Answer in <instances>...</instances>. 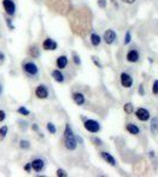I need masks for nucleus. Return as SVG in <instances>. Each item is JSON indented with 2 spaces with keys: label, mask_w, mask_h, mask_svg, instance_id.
<instances>
[{
  "label": "nucleus",
  "mask_w": 158,
  "mask_h": 177,
  "mask_svg": "<svg viewBox=\"0 0 158 177\" xmlns=\"http://www.w3.org/2000/svg\"><path fill=\"white\" fill-rule=\"evenodd\" d=\"M97 4H98V6H99L100 8H105L106 5H107V1H106V0H98Z\"/></svg>",
  "instance_id": "c85d7f7f"
},
{
  "label": "nucleus",
  "mask_w": 158,
  "mask_h": 177,
  "mask_svg": "<svg viewBox=\"0 0 158 177\" xmlns=\"http://www.w3.org/2000/svg\"><path fill=\"white\" fill-rule=\"evenodd\" d=\"M6 24H7V26L10 27L11 30H14V26L12 25V20L11 19H6Z\"/></svg>",
  "instance_id": "72a5a7b5"
},
{
  "label": "nucleus",
  "mask_w": 158,
  "mask_h": 177,
  "mask_svg": "<svg viewBox=\"0 0 158 177\" xmlns=\"http://www.w3.org/2000/svg\"><path fill=\"white\" fill-rule=\"evenodd\" d=\"M31 166L35 172H40L45 168V162L42 158H35V159H33L31 162Z\"/></svg>",
  "instance_id": "9d476101"
},
{
  "label": "nucleus",
  "mask_w": 158,
  "mask_h": 177,
  "mask_svg": "<svg viewBox=\"0 0 158 177\" xmlns=\"http://www.w3.org/2000/svg\"><path fill=\"white\" fill-rule=\"evenodd\" d=\"M126 130L131 133V135H139V132H140L139 128H138L136 124H133V123H129V124H126Z\"/></svg>",
  "instance_id": "dca6fc26"
},
{
  "label": "nucleus",
  "mask_w": 158,
  "mask_h": 177,
  "mask_svg": "<svg viewBox=\"0 0 158 177\" xmlns=\"http://www.w3.org/2000/svg\"><path fill=\"white\" fill-rule=\"evenodd\" d=\"M67 63H69V59H67V57L66 55H60V57H58L57 58V66L58 68H65V67L67 66Z\"/></svg>",
  "instance_id": "4468645a"
},
{
  "label": "nucleus",
  "mask_w": 158,
  "mask_h": 177,
  "mask_svg": "<svg viewBox=\"0 0 158 177\" xmlns=\"http://www.w3.org/2000/svg\"><path fill=\"white\" fill-rule=\"evenodd\" d=\"M92 141H93V142H95V143L97 144V145H102V144H103V142H102V141H100L99 138H97V137H95V138H93Z\"/></svg>",
  "instance_id": "f704fd0d"
},
{
  "label": "nucleus",
  "mask_w": 158,
  "mask_h": 177,
  "mask_svg": "<svg viewBox=\"0 0 158 177\" xmlns=\"http://www.w3.org/2000/svg\"><path fill=\"white\" fill-rule=\"evenodd\" d=\"M46 128H47V130H49V132L54 135V133L57 132V129H55V126H54V124L53 123H47V125H46Z\"/></svg>",
  "instance_id": "4be33fe9"
},
{
  "label": "nucleus",
  "mask_w": 158,
  "mask_h": 177,
  "mask_svg": "<svg viewBox=\"0 0 158 177\" xmlns=\"http://www.w3.org/2000/svg\"><path fill=\"white\" fill-rule=\"evenodd\" d=\"M34 93H35V96L39 98V99H46L47 97H49V90L45 86V85H38L37 88H35V91H34Z\"/></svg>",
  "instance_id": "39448f33"
},
{
  "label": "nucleus",
  "mask_w": 158,
  "mask_h": 177,
  "mask_svg": "<svg viewBox=\"0 0 158 177\" xmlns=\"http://www.w3.org/2000/svg\"><path fill=\"white\" fill-rule=\"evenodd\" d=\"M32 130H33V131H38V130H39V126H38L37 124H33V125H32Z\"/></svg>",
  "instance_id": "c9c22d12"
},
{
  "label": "nucleus",
  "mask_w": 158,
  "mask_h": 177,
  "mask_svg": "<svg viewBox=\"0 0 158 177\" xmlns=\"http://www.w3.org/2000/svg\"><path fill=\"white\" fill-rule=\"evenodd\" d=\"M120 83H122V85H123V88H131L132 86V84H133V79L132 77L126 73V72H123L122 75H120Z\"/></svg>",
  "instance_id": "6e6552de"
},
{
  "label": "nucleus",
  "mask_w": 158,
  "mask_h": 177,
  "mask_svg": "<svg viewBox=\"0 0 158 177\" xmlns=\"http://www.w3.org/2000/svg\"><path fill=\"white\" fill-rule=\"evenodd\" d=\"M57 47H58L57 42L51 39V38H46L42 43V48L46 50V51H54V50H57Z\"/></svg>",
  "instance_id": "1a4fd4ad"
},
{
  "label": "nucleus",
  "mask_w": 158,
  "mask_h": 177,
  "mask_svg": "<svg viewBox=\"0 0 158 177\" xmlns=\"http://www.w3.org/2000/svg\"><path fill=\"white\" fill-rule=\"evenodd\" d=\"M19 146H20L21 149H29L30 148V142L29 141H25V139H21L20 142H19Z\"/></svg>",
  "instance_id": "5701e85b"
},
{
  "label": "nucleus",
  "mask_w": 158,
  "mask_h": 177,
  "mask_svg": "<svg viewBox=\"0 0 158 177\" xmlns=\"http://www.w3.org/2000/svg\"><path fill=\"white\" fill-rule=\"evenodd\" d=\"M1 95H2V85L0 84V96H1Z\"/></svg>",
  "instance_id": "58836bf2"
},
{
  "label": "nucleus",
  "mask_w": 158,
  "mask_h": 177,
  "mask_svg": "<svg viewBox=\"0 0 158 177\" xmlns=\"http://www.w3.org/2000/svg\"><path fill=\"white\" fill-rule=\"evenodd\" d=\"M52 78L55 80V82H58V83H63L64 80H65L64 75L60 72V70H53L52 71Z\"/></svg>",
  "instance_id": "2eb2a0df"
},
{
  "label": "nucleus",
  "mask_w": 158,
  "mask_h": 177,
  "mask_svg": "<svg viewBox=\"0 0 158 177\" xmlns=\"http://www.w3.org/2000/svg\"><path fill=\"white\" fill-rule=\"evenodd\" d=\"M72 57H73V62L76 65H80L82 64V60H80V57L77 55L76 52H72Z\"/></svg>",
  "instance_id": "b1692460"
},
{
  "label": "nucleus",
  "mask_w": 158,
  "mask_h": 177,
  "mask_svg": "<svg viewBox=\"0 0 158 177\" xmlns=\"http://www.w3.org/2000/svg\"><path fill=\"white\" fill-rule=\"evenodd\" d=\"M29 53L33 57V58H38L39 57V48H38V46H35V45H32L31 47L29 48Z\"/></svg>",
  "instance_id": "6ab92c4d"
},
{
  "label": "nucleus",
  "mask_w": 158,
  "mask_h": 177,
  "mask_svg": "<svg viewBox=\"0 0 158 177\" xmlns=\"http://www.w3.org/2000/svg\"><path fill=\"white\" fill-rule=\"evenodd\" d=\"M64 139H65V148L67 150H70V151L76 150V148H77V137L74 136L70 124H66V126H65Z\"/></svg>",
  "instance_id": "f257e3e1"
},
{
  "label": "nucleus",
  "mask_w": 158,
  "mask_h": 177,
  "mask_svg": "<svg viewBox=\"0 0 158 177\" xmlns=\"http://www.w3.org/2000/svg\"><path fill=\"white\" fill-rule=\"evenodd\" d=\"M90 40H91V44L93 45V46H98V45L102 43V38H100V35L97 34V33H91Z\"/></svg>",
  "instance_id": "a211bd4d"
},
{
  "label": "nucleus",
  "mask_w": 158,
  "mask_h": 177,
  "mask_svg": "<svg viewBox=\"0 0 158 177\" xmlns=\"http://www.w3.org/2000/svg\"><path fill=\"white\" fill-rule=\"evenodd\" d=\"M22 68H24L25 73H26V75H29V76H31V77H34V76H37V75L39 73L38 66H37L33 62H27V63H24Z\"/></svg>",
  "instance_id": "7ed1b4c3"
},
{
  "label": "nucleus",
  "mask_w": 158,
  "mask_h": 177,
  "mask_svg": "<svg viewBox=\"0 0 158 177\" xmlns=\"http://www.w3.org/2000/svg\"><path fill=\"white\" fill-rule=\"evenodd\" d=\"M2 6L7 14L13 15L15 13V4L13 2V0H2Z\"/></svg>",
  "instance_id": "423d86ee"
},
{
  "label": "nucleus",
  "mask_w": 158,
  "mask_h": 177,
  "mask_svg": "<svg viewBox=\"0 0 158 177\" xmlns=\"http://www.w3.org/2000/svg\"><path fill=\"white\" fill-rule=\"evenodd\" d=\"M150 131H151L152 135H157L158 133V117H155V118L151 119Z\"/></svg>",
  "instance_id": "f3484780"
},
{
  "label": "nucleus",
  "mask_w": 158,
  "mask_h": 177,
  "mask_svg": "<svg viewBox=\"0 0 158 177\" xmlns=\"http://www.w3.org/2000/svg\"><path fill=\"white\" fill-rule=\"evenodd\" d=\"M84 128L86 131L91 133H97L100 131V124L95 119H86L84 122Z\"/></svg>",
  "instance_id": "f03ea898"
},
{
  "label": "nucleus",
  "mask_w": 158,
  "mask_h": 177,
  "mask_svg": "<svg viewBox=\"0 0 158 177\" xmlns=\"http://www.w3.org/2000/svg\"><path fill=\"white\" fill-rule=\"evenodd\" d=\"M5 118H6V113H5V111L0 110V122L5 121Z\"/></svg>",
  "instance_id": "7c9ffc66"
},
{
  "label": "nucleus",
  "mask_w": 158,
  "mask_h": 177,
  "mask_svg": "<svg viewBox=\"0 0 158 177\" xmlns=\"http://www.w3.org/2000/svg\"><path fill=\"white\" fill-rule=\"evenodd\" d=\"M124 111L126 112L127 115L132 113V112H133V105H132L131 103H126V104H124Z\"/></svg>",
  "instance_id": "412c9836"
},
{
  "label": "nucleus",
  "mask_w": 158,
  "mask_h": 177,
  "mask_svg": "<svg viewBox=\"0 0 158 177\" xmlns=\"http://www.w3.org/2000/svg\"><path fill=\"white\" fill-rule=\"evenodd\" d=\"M100 156H102V158L105 161L106 163H109L111 166L117 165L116 159H115V157L111 155V154H109V152H106V151H102V152H100Z\"/></svg>",
  "instance_id": "9b49d317"
},
{
  "label": "nucleus",
  "mask_w": 158,
  "mask_h": 177,
  "mask_svg": "<svg viewBox=\"0 0 158 177\" xmlns=\"http://www.w3.org/2000/svg\"><path fill=\"white\" fill-rule=\"evenodd\" d=\"M4 62H5V55L2 52H0V66L4 64Z\"/></svg>",
  "instance_id": "473e14b6"
},
{
  "label": "nucleus",
  "mask_w": 158,
  "mask_h": 177,
  "mask_svg": "<svg viewBox=\"0 0 158 177\" xmlns=\"http://www.w3.org/2000/svg\"><path fill=\"white\" fill-rule=\"evenodd\" d=\"M139 95H142V96L144 95V90H143V85H140V86H139Z\"/></svg>",
  "instance_id": "4c0bfd02"
},
{
  "label": "nucleus",
  "mask_w": 158,
  "mask_h": 177,
  "mask_svg": "<svg viewBox=\"0 0 158 177\" xmlns=\"http://www.w3.org/2000/svg\"><path fill=\"white\" fill-rule=\"evenodd\" d=\"M72 99H73V102L77 105L80 106V105H83L85 103V96L83 93H80V92H76V93L72 95Z\"/></svg>",
  "instance_id": "ddd939ff"
},
{
  "label": "nucleus",
  "mask_w": 158,
  "mask_h": 177,
  "mask_svg": "<svg viewBox=\"0 0 158 177\" xmlns=\"http://www.w3.org/2000/svg\"><path fill=\"white\" fill-rule=\"evenodd\" d=\"M57 176L58 177H66L67 176V172H66L65 170H63V169H58V170H57Z\"/></svg>",
  "instance_id": "cd10ccee"
},
{
  "label": "nucleus",
  "mask_w": 158,
  "mask_h": 177,
  "mask_svg": "<svg viewBox=\"0 0 158 177\" xmlns=\"http://www.w3.org/2000/svg\"><path fill=\"white\" fill-rule=\"evenodd\" d=\"M17 111H18L20 115H22V116H29V115H30V111L27 110L25 106H20Z\"/></svg>",
  "instance_id": "393cba45"
},
{
  "label": "nucleus",
  "mask_w": 158,
  "mask_h": 177,
  "mask_svg": "<svg viewBox=\"0 0 158 177\" xmlns=\"http://www.w3.org/2000/svg\"><path fill=\"white\" fill-rule=\"evenodd\" d=\"M7 131H8L7 125H4V126H1V128H0V141H2V139L6 137Z\"/></svg>",
  "instance_id": "aec40b11"
},
{
  "label": "nucleus",
  "mask_w": 158,
  "mask_h": 177,
  "mask_svg": "<svg viewBox=\"0 0 158 177\" xmlns=\"http://www.w3.org/2000/svg\"><path fill=\"white\" fill-rule=\"evenodd\" d=\"M31 169H32V166H31V163H27L26 165L24 166V170L26 171V172H30L31 171Z\"/></svg>",
  "instance_id": "2f4dec72"
},
{
  "label": "nucleus",
  "mask_w": 158,
  "mask_h": 177,
  "mask_svg": "<svg viewBox=\"0 0 158 177\" xmlns=\"http://www.w3.org/2000/svg\"><path fill=\"white\" fill-rule=\"evenodd\" d=\"M123 2H125V4H133L136 0H122Z\"/></svg>",
  "instance_id": "e433bc0d"
},
{
  "label": "nucleus",
  "mask_w": 158,
  "mask_h": 177,
  "mask_svg": "<svg viewBox=\"0 0 158 177\" xmlns=\"http://www.w3.org/2000/svg\"><path fill=\"white\" fill-rule=\"evenodd\" d=\"M131 32L130 31H127L126 34H125V38H124V44L125 45H129L130 43H131Z\"/></svg>",
  "instance_id": "a878e982"
},
{
  "label": "nucleus",
  "mask_w": 158,
  "mask_h": 177,
  "mask_svg": "<svg viewBox=\"0 0 158 177\" xmlns=\"http://www.w3.org/2000/svg\"><path fill=\"white\" fill-rule=\"evenodd\" d=\"M136 117L140 122H146V121L150 119V112H149V110L144 109V108H139V109L136 110Z\"/></svg>",
  "instance_id": "0eeeda50"
},
{
  "label": "nucleus",
  "mask_w": 158,
  "mask_h": 177,
  "mask_svg": "<svg viewBox=\"0 0 158 177\" xmlns=\"http://www.w3.org/2000/svg\"><path fill=\"white\" fill-rule=\"evenodd\" d=\"M152 93L153 95H158V79H156L153 82V85H152Z\"/></svg>",
  "instance_id": "bb28decb"
},
{
  "label": "nucleus",
  "mask_w": 158,
  "mask_h": 177,
  "mask_svg": "<svg viewBox=\"0 0 158 177\" xmlns=\"http://www.w3.org/2000/svg\"><path fill=\"white\" fill-rule=\"evenodd\" d=\"M92 62L95 63V65H96V66H98V67H99V68H102V67H103V66H102V64L99 63V60L97 59V57H95V55L92 57Z\"/></svg>",
  "instance_id": "c756f323"
},
{
  "label": "nucleus",
  "mask_w": 158,
  "mask_h": 177,
  "mask_svg": "<svg viewBox=\"0 0 158 177\" xmlns=\"http://www.w3.org/2000/svg\"><path fill=\"white\" fill-rule=\"evenodd\" d=\"M126 60L130 63H137L139 60V53L137 50H130L126 55Z\"/></svg>",
  "instance_id": "f8f14e48"
},
{
  "label": "nucleus",
  "mask_w": 158,
  "mask_h": 177,
  "mask_svg": "<svg viewBox=\"0 0 158 177\" xmlns=\"http://www.w3.org/2000/svg\"><path fill=\"white\" fill-rule=\"evenodd\" d=\"M103 39L107 45H112L117 39V33L113 30H106L103 35Z\"/></svg>",
  "instance_id": "20e7f679"
}]
</instances>
